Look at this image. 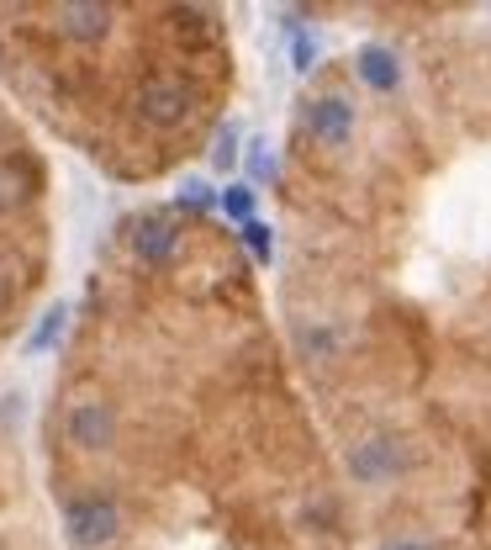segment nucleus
Masks as SVG:
<instances>
[{
    "instance_id": "f257e3e1",
    "label": "nucleus",
    "mask_w": 491,
    "mask_h": 550,
    "mask_svg": "<svg viewBox=\"0 0 491 550\" xmlns=\"http://www.w3.org/2000/svg\"><path fill=\"white\" fill-rule=\"evenodd\" d=\"M111 249L53 408L69 550H360L249 249L201 201L132 212Z\"/></svg>"
},
{
    "instance_id": "f03ea898",
    "label": "nucleus",
    "mask_w": 491,
    "mask_h": 550,
    "mask_svg": "<svg viewBox=\"0 0 491 550\" xmlns=\"http://www.w3.org/2000/svg\"><path fill=\"white\" fill-rule=\"evenodd\" d=\"M360 550H491V334L381 302L280 297Z\"/></svg>"
},
{
    "instance_id": "7ed1b4c3",
    "label": "nucleus",
    "mask_w": 491,
    "mask_h": 550,
    "mask_svg": "<svg viewBox=\"0 0 491 550\" xmlns=\"http://www.w3.org/2000/svg\"><path fill=\"white\" fill-rule=\"evenodd\" d=\"M0 75L127 180L201 154L233 101V32L212 6H0Z\"/></svg>"
}]
</instances>
